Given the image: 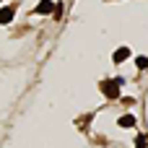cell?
Masks as SVG:
<instances>
[{
  "label": "cell",
  "mask_w": 148,
  "mask_h": 148,
  "mask_svg": "<svg viewBox=\"0 0 148 148\" xmlns=\"http://www.w3.org/2000/svg\"><path fill=\"white\" fill-rule=\"evenodd\" d=\"M101 94L109 96V99H120V86H117L114 81H104V83H101Z\"/></svg>",
  "instance_id": "6da1fadb"
},
{
  "label": "cell",
  "mask_w": 148,
  "mask_h": 148,
  "mask_svg": "<svg viewBox=\"0 0 148 148\" xmlns=\"http://www.w3.org/2000/svg\"><path fill=\"white\" fill-rule=\"evenodd\" d=\"M55 10V3L52 0H42L39 5H36V13H42V16H47V13H52Z\"/></svg>",
  "instance_id": "7a4b0ae2"
},
{
  "label": "cell",
  "mask_w": 148,
  "mask_h": 148,
  "mask_svg": "<svg viewBox=\"0 0 148 148\" xmlns=\"http://www.w3.org/2000/svg\"><path fill=\"white\" fill-rule=\"evenodd\" d=\"M127 57H130V49H127V47H120V49H117V52L112 55V60H114L117 65H120V62H125Z\"/></svg>",
  "instance_id": "3957f363"
},
{
  "label": "cell",
  "mask_w": 148,
  "mask_h": 148,
  "mask_svg": "<svg viewBox=\"0 0 148 148\" xmlns=\"http://www.w3.org/2000/svg\"><path fill=\"white\" fill-rule=\"evenodd\" d=\"M13 16H16V8H3L0 10V23H10Z\"/></svg>",
  "instance_id": "277c9868"
},
{
  "label": "cell",
  "mask_w": 148,
  "mask_h": 148,
  "mask_svg": "<svg viewBox=\"0 0 148 148\" xmlns=\"http://www.w3.org/2000/svg\"><path fill=\"white\" fill-rule=\"evenodd\" d=\"M133 125H135V117L133 114H122L120 117V127H133Z\"/></svg>",
  "instance_id": "5b68a950"
},
{
  "label": "cell",
  "mask_w": 148,
  "mask_h": 148,
  "mask_svg": "<svg viewBox=\"0 0 148 148\" xmlns=\"http://www.w3.org/2000/svg\"><path fill=\"white\" fill-rule=\"evenodd\" d=\"M138 68L146 70V68H148V57H138Z\"/></svg>",
  "instance_id": "8992f818"
},
{
  "label": "cell",
  "mask_w": 148,
  "mask_h": 148,
  "mask_svg": "<svg viewBox=\"0 0 148 148\" xmlns=\"http://www.w3.org/2000/svg\"><path fill=\"white\" fill-rule=\"evenodd\" d=\"M135 148H146V138H143V135L138 138V143H135Z\"/></svg>",
  "instance_id": "52a82bcc"
}]
</instances>
